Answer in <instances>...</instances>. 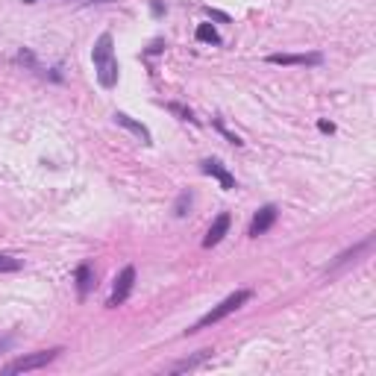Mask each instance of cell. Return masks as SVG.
Segmentation results:
<instances>
[{
	"label": "cell",
	"mask_w": 376,
	"mask_h": 376,
	"mask_svg": "<svg viewBox=\"0 0 376 376\" xmlns=\"http://www.w3.org/2000/svg\"><path fill=\"white\" fill-rule=\"evenodd\" d=\"M92 62H94V74H97V83L103 88H115L118 85V59H115V44L109 32H101L92 48Z\"/></svg>",
	"instance_id": "obj_1"
},
{
	"label": "cell",
	"mask_w": 376,
	"mask_h": 376,
	"mask_svg": "<svg viewBox=\"0 0 376 376\" xmlns=\"http://www.w3.org/2000/svg\"><path fill=\"white\" fill-rule=\"evenodd\" d=\"M253 297V291L250 289H238V291H232L229 297H224V300H220L212 312H206L200 320H197V324L188 329V333H200V329H206V326H212V324H220V320H224L227 315H232V312H238L241 306H244L247 300Z\"/></svg>",
	"instance_id": "obj_2"
},
{
	"label": "cell",
	"mask_w": 376,
	"mask_h": 376,
	"mask_svg": "<svg viewBox=\"0 0 376 376\" xmlns=\"http://www.w3.org/2000/svg\"><path fill=\"white\" fill-rule=\"evenodd\" d=\"M59 347H53V350H39V353H30V356H21L15 362H9L3 373H27V370H39V368H48V364L59 356Z\"/></svg>",
	"instance_id": "obj_3"
},
{
	"label": "cell",
	"mask_w": 376,
	"mask_h": 376,
	"mask_svg": "<svg viewBox=\"0 0 376 376\" xmlns=\"http://www.w3.org/2000/svg\"><path fill=\"white\" fill-rule=\"evenodd\" d=\"M132 285H136V268H132V264H127V268L115 276V289H112V294H109L106 306H109V309H118L121 303H127V297L132 294Z\"/></svg>",
	"instance_id": "obj_4"
},
{
	"label": "cell",
	"mask_w": 376,
	"mask_h": 376,
	"mask_svg": "<svg viewBox=\"0 0 376 376\" xmlns=\"http://www.w3.org/2000/svg\"><path fill=\"white\" fill-rule=\"evenodd\" d=\"M373 247V236H368V238H364V241H359V244L356 247H350V250H344V253H341V256L333 262V264H329V268H326V276H335L338 271H344L347 268V264H353V262H359V256H364V253H368Z\"/></svg>",
	"instance_id": "obj_5"
},
{
	"label": "cell",
	"mask_w": 376,
	"mask_h": 376,
	"mask_svg": "<svg viewBox=\"0 0 376 376\" xmlns=\"http://www.w3.org/2000/svg\"><path fill=\"white\" fill-rule=\"evenodd\" d=\"M276 206L273 203H268V206H262L256 215H253V220H250V238H259V236H264L273 224H276Z\"/></svg>",
	"instance_id": "obj_6"
},
{
	"label": "cell",
	"mask_w": 376,
	"mask_h": 376,
	"mask_svg": "<svg viewBox=\"0 0 376 376\" xmlns=\"http://www.w3.org/2000/svg\"><path fill=\"white\" fill-rule=\"evenodd\" d=\"M271 65H320L324 62V56L320 53H271L268 56Z\"/></svg>",
	"instance_id": "obj_7"
},
{
	"label": "cell",
	"mask_w": 376,
	"mask_h": 376,
	"mask_svg": "<svg viewBox=\"0 0 376 376\" xmlns=\"http://www.w3.org/2000/svg\"><path fill=\"white\" fill-rule=\"evenodd\" d=\"M229 224H232V218H229L227 212H220V215L212 220V227H209V232H206L203 247H215V244H220V241H224V236L229 232Z\"/></svg>",
	"instance_id": "obj_8"
},
{
	"label": "cell",
	"mask_w": 376,
	"mask_h": 376,
	"mask_svg": "<svg viewBox=\"0 0 376 376\" xmlns=\"http://www.w3.org/2000/svg\"><path fill=\"white\" fill-rule=\"evenodd\" d=\"M200 168H203V174L215 176V180L220 182V188H224V191H232V188H236V176H232V174H229L218 159H206V162L200 165Z\"/></svg>",
	"instance_id": "obj_9"
},
{
	"label": "cell",
	"mask_w": 376,
	"mask_h": 376,
	"mask_svg": "<svg viewBox=\"0 0 376 376\" xmlns=\"http://www.w3.org/2000/svg\"><path fill=\"white\" fill-rule=\"evenodd\" d=\"M115 124L118 127H124V129H129L132 136H136L141 145H153V136H150V129L145 127V124H138V121H132L127 112H115Z\"/></svg>",
	"instance_id": "obj_10"
},
{
	"label": "cell",
	"mask_w": 376,
	"mask_h": 376,
	"mask_svg": "<svg viewBox=\"0 0 376 376\" xmlns=\"http://www.w3.org/2000/svg\"><path fill=\"white\" fill-rule=\"evenodd\" d=\"M212 359V350H200V353H194V356H188L182 362H174L171 364V373H185V370H197V368H203V364Z\"/></svg>",
	"instance_id": "obj_11"
},
{
	"label": "cell",
	"mask_w": 376,
	"mask_h": 376,
	"mask_svg": "<svg viewBox=\"0 0 376 376\" xmlns=\"http://www.w3.org/2000/svg\"><path fill=\"white\" fill-rule=\"evenodd\" d=\"M74 280H76V294H80V300H85L88 291L94 289V268H92L88 262H83L80 268H76V276H74Z\"/></svg>",
	"instance_id": "obj_12"
},
{
	"label": "cell",
	"mask_w": 376,
	"mask_h": 376,
	"mask_svg": "<svg viewBox=\"0 0 376 376\" xmlns=\"http://www.w3.org/2000/svg\"><path fill=\"white\" fill-rule=\"evenodd\" d=\"M197 41H206V44H220V32L212 24H200L197 27Z\"/></svg>",
	"instance_id": "obj_13"
},
{
	"label": "cell",
	"mask_w": 376,
	"mask_h": 376,
	"mask_svg": "<svg viewBox=\"0 0 376 376\" xmlns=\"http://www.w3.org/2000/svg\"><path fill=\"white\" fill-rule=\"evenodd\" d=\"M191 191H180V197H176V203H174V215L176 218H185L188 215V209H191Z\"/></svg>",
	"instance_id": "obj_14"
},
{
	"label": "cell",
	"mask_w": 376,
	"mask_h": 376,
	"mask_svg": "<svg viewBox=\"0 0 376 376\" xmlns=\"http://www.w3.org/2000/svg\"><path fill=\"white\" fill-rule=\"evenodd\" d=\"M24 268V262L15 259V256H0V273H15Z\"/></svg>",
	"instance_id": "obj_15"
},
{
	"label": "cell",
	"mask_w": 376,
	"mask_h": 376,
	"mask_svg": "<svg viewBox=\"0 0 376 376\" xmlns=\"http://www.w3.org/2000/svg\"><path fill=\"white\" fill-rule=\"evenodd\" d=\"M168 109L171 112L180 118V121H194V115H191V109H185V106H180V103H168Z\"/></svg>",
	"instance_id": "obj_16"
},
{
	"label": "cell",
	"mask_w": 376,
	"mask_h": 376,
	"mask_svg": "<svg viewBox=\"0 0 376 376\" xmlns=\"http://www.w3.org/2000/svg\"><path fill=\"white\" fill-rule=\"evenodd\" d=\"M215 127H218V129H220V132H224V136H227V138H229V141H232V145H244V141H241V138H238V136H232V132H229V129H227V127H224V124H220V121H215Z\"/></svg>",
	"instance_id": "obj_17"
},
{
	"label": "cell",
	"mask_w": 376,
	"mask_h": 376,
	"mask_svg": "<svg viewBox=\"0 0 376 376\" xmlns=\"http://www.w3.org/2000/svg\"><path fill=\"white\" fill-rule=\"evenodd\" d=\"M150 9H153V15H162V12H165V9H162V3H159V0H153V3H150Z\"/></svg>",
	"instance_id": "obj_18"
},
{
	"label": "cell",
	"mask_w": 376,
	"mask_h": 376,
	"mask_svg": "<svg viewBox=\"0 0 376 376\" xmlns=\"http://www.w3.org/2000/svg\"><path fill=\"white\" fill-rule=\"evenodd\" d=\"M317 127H320V132H333V129H335L333 124H329V121H320V124H317Z\"/></svg>",
	"instance_id": "obj_19"
},
{
	"label": "cell",
	"mask_w": 376,
	"mask_h": 376,
	"mask_svg": "<svg viewBox=\"0 0 376 376\" xmlns=\"http://www.w3.org/2000/svg\"><path fill=\"white\" fill-rule=\"evenodd\" d=\"M24 3H36V0H24Z\"/></svg>",
	"instance_id": "obj_20"
}]
</instances>
